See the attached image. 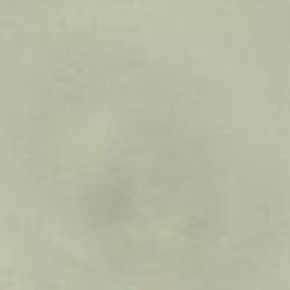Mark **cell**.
I'll return each mask as SVG.
<instances>
[{
  "label": "cell",
  "instance_id": "6da1fadb",
  "mask_svg": "<svg viewBox=\"0 0 290 290\" xmlns=\"http://www.w3.org/2000/svg\"><path fill=\"white\" fill-rule=\"evenodd\" d=\"M45 107L52 188L71 220L132 274H229L270 256L277 211L252 161L152 89L97 82Z\"/></svg>",
  "mask_w": 290,
  "mask_h": 290
}]
</instances>
